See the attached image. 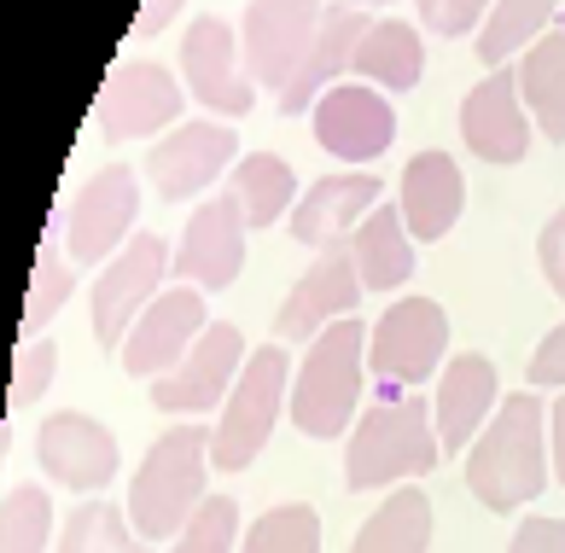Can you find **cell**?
<instances>
[{
  "mask_svg": "<svg viewBox=\"0 0 565 553\" xmlns=\"http://www.w3.org/2000/svg\"><path fill=\"white\" fill-rule=\"evenodd\" d=\"M548 472H554L548 408H542L531 391L501 396V408L490 414V425L467 449V489L478 496V507H490V513H519L525 501L542 496Z\"/></svg>",
  "mask_w": 565,
  "mask_h": 553,
  "instance_id": "6da1fadb",
  "label": "cell"
},
{
  "mask_svg": "<svg viewBox=\"0 0 565 553\" xmlns=\"http://www.w3.org/2000/svg\"><path fill=\"white\" fill-rule=\"evenodd\" d=\"M204 472H211V432L204 425H170L129 478V501H122L129 524L146 542H175L186 519L211 501Z\"/></svg>",
  "mask_w": 565,
  "mask_h": 553,
  "instance_id": "7a4b0ae2",
  "label": "cell"
},
{
  "mask_svg": "<svg viewBox=\"0 0 565 553\" xmlns=\"http://www.w3.org/2000/svg\"><path fill=\"white\" fill-rule=\"evenodd\" d=\"M362 373H367V327L362 321H332L309 344L298 379H291V425L303 437H339L350 432L362 408Z\"/></svg>",
  "mask_w": 565,
  "mask_h": 553,
  "instance_id": "3957f363",
  "label": "cell"
},
{
  "mask_svg": "<svg viewBox=\"0 0 565 553\" xmlns=\"http://www.w3.org/2000/svg\"><path fill=\"white\" fill-rule=\"evenodd\" d=\"M444 443L431 437V408L420 396H385L350 425L344 443V483L350 489H385L403 478H426Z\"/></svg>",
  "mask_w": 565,
  "mask_h": 553,
  "instance_id": "277c9868",
  "label": "cell"
},
{
  "mask_svg": "<svg viewBox=\"0 0 565 553\" xmlns=\"http://www.w3.org/2000/svg\"><path fill=\"white\" fill-rule=\"evenodd\" d=\"M449 361V315L431 297H396L367 327V373L380 379V402L426 385Z\"/></svg>",
  "mask_w": 565,
  "mask_h": 553,
  "instance_id": "5b68a950",
  "label": "cell"
},
{
  "mask_svg": "<svg viewBox=\"0 0 565 553\" xmlns=\"http://www.w3.org/2000/svg\"><path fill=\"white\" fill-rule=\"evenodd\" d=\"M286 379H291L286 344L250 350V361L239 368L234 391H227V402H222L216 432H211V466H222V472H245V466L263 455V443L275 437L280 402H286Z\"/></svg>",
  "mask_w": 565,
  "mask_h": 553,
  "instance_id": "8992f818",
  "label": "cell"
},
{
  "mask_svg": "<svg viewBox=\"0 0 565 553\" xmlns=\"http://www.w3.org/2000/svg\"><path fill=\"white\" fill-rule=\"evenodd\" d=\"M163 274H175V251L163 245L158 233H135V240L106 263V274L94 280V344L99 350L129 344L135 321L158 304Z\"/></svg>",
  "mask_w": 565,
  "mask_h": 553,
  "instance_id": "52a82bcc",
  "label": "cell"
},
{
  "mask_svg": "<svg viewBox=\"0 0 565 553\" xmlns=\"http://www.w3.org/2000/svg\"><path fill=\"white\" fill-rule=\"evenodd\" d=\"M327 0H250L245 7V71L257 88L286 94L291 76L303 71L309 47H316Z\"/></svg>",
  "mask_w": 565,
  "mask_h": 553,
  "instance_id": "ba28073f",
  "label": "cell"
},
{
  "mask_svg": "<svg viewBox=\"0 0 565 553\" xmlns=\"http://www.w3.org/2000/svg\"><path fill=\"white\" fill-rule=\"evenodd\" d=\"M135 210H140V181L129 163H106L94 181H82L65 210L71 263H111L135 240Z\"/></svg>",
  "mask_w": 565,
  "mask_h": 553,
  "instance_id": "9c48e42d",
  "label": "cell"
},
{
  "mask_svg": "<svg viewBox=\"0 0 565 553\" xmlns=\"http://www.w3.org/2000/svg\"><path fill=\"white\" fill-rule=\"evenodd\" d=\"M181 82L158 65V59H122L111 65L106 88L94 99V123L106 140H135V135H158L181 117Z\"/></svg>",
  "mask_w": 565,
  "mask_h": 553,
  "instance_id": "30bf717a",
  "label": "cell"
},
{
  "mask_svg": "<svg viewBox=\"0 0 565 553\" xmlns=\"http://www.w3.org/2000/svg\"><path fill=\"white\" fill-rule=\"evenodd\" d=\"M362 274H355V257L350 245H332V251H316V263L298 274V286L286 291V304L275 315V344H316V338L344 321V315L362 304Z\"/></svg>",
  "mask_w": 565,
  "mask_h": 553,
  "instance_id": "8fae6325",
  "label": "cell"
},
{
  "mask_svg": "<svg viewBox=\"0 0 565 553\" xmlns=\"http://www.w3.org/2000/svg\"><path fill=\"white\" fill-rule=\"evenodd\" d=\"M316 146L332 152L339 163H373L391 152L396 140V111L380 88H367V82H332V88L316 99Z\"/></svg>",
  "mask_w": 565,
  "mask_h": 553,
  "instance_id": "7c38bea8",
  "label": "cell"
},
{
  "mask_svg": "<svg viewBox=\"0 0 565 553\" xmlns=\"http://www.w3.org/2000/svg\"><path fill=\"white\" fill-rule=\"evenodd\" d=\"M35 460L58 489L99 496V489L117 478V437L94 414L58 408V414L41 419V432H35Z\"/></svg>",
  "mask_w": 565,
  "mask_h": 553,
  "instance_id": "4fadbf2b",
  "label": "cell"
},
{
  "mask_svg": "<svg viewBox=\"0 0 565 553\" xmlns=\"http://www.w3.org/2000/svg\"><path fill=\"white\" fill-rule=\"evenodd\" d=\"M245 204L234 193H216L193 210V222L181 227V245H175V274L181 286H199V291H227L245 268Z\"/></svg>",
  "mask_w": 565,
  "mask_h": 553,
  "instance_id": "5bb4252c",
  "label": "cell"
},
{
  "mask_svg": "<svg viewBox=\"0 0 565 553\" xmlns=\"http://www.w3.org/2000/svg\"><path fill=\"white\" fill-rule=\"evenodd\" d=\"M245 361L250 355H245L239 327L211 321L175 373L152 379V408H163V414H211L216 402H227V391H234V379H239Z\"/></svg>",
  "mask_w": 565,
  "mask_h": 553,
  "instance_id": "9a60e30c",
  "label": "cell"
},
{
  "mask_svg": "<svg viewBox=\"0 0 565 553\" xmlns=\"http://www.w3.org/2000/svg\"><path fill=\"white\" fill-rule=\"evenodd\" d=\"M234 163H239V135L227 123H175L146 152V176H152L158 199H199Z\"/></svg>",
  "mask_w": 565,
  "mask_h": 553,
  "instance_id": "2e32d148",
  "label": "cell"
},
{
  "mask_svg": "<svg viewBox=\"0 0 565 553\" xmlns=\"http://www.w3.org/2000/svg\"><path fill=\"white\" fill-rule=\"evenodd\" d=\"M204 291L199 286H163L158 304L135 321L129 344H122V373L129 379H163L175 373L186 350L204 338Z\"/></svg>",
  "mask_w": 565,
  "mask_h": 553,
  "instance_id": "e0dca14e",
  "label": "cell"
},
{
  "mask_svg": "<svg viewBox=\"0 0 565 553\" xmlns=\"http://www.w3.org/2000/svg\"><path fill=\"white\" fill-rule=\"evenodd\" d=\"M181 76L186 94H199V105H211L222 117H245L257 105V88H250V71H239V41L234 24L216 12H204L181 41Z\"/></svg>",
  "mask_w": 565,
  "mask_h": 553,
  "instance_id": "ac0fdd59",
  "label": "cell"
},
{
  "mask_svg": "<svg viewBox=\"0 0 565 553\" xmlns=\"http://www.w3.org/2000/svg\"><path fill=\"white\" fill-rule=\"evenodd\" d=\"M460 140L484 163H525L531 117H525V99H519V76L508 65L490 71L478 88H467V99H460Z\"/></svg>",
  "mask_w": 565,
  "mask_h": 553,
  "instance_id": "d6986e66",
  "label": "cell"
},
{
  "mask_svg": "<svg viewBox=\"0 0 565 553\" xmlns=\"http://www.w3.org/2000/svg\"><path fill=\"white\" fill-rule=\"evenodd\" d=\"M501 408V385H495V361L478 350H460L444 361L437 373V396H431V419H437V443L449 455L472 449L478 432L490 425V414Z\"/></svg>",
  "mask_w": 565,
  "mask_h": 553,
  "instance_id": "ffe728a7",
  "label": "cell"
},
{
  "mask_svg": "<svg viewBox=\"0 0 565 553\" xmlns=\"http://www.w3.org/2000/svg\"><path fill=\"white\" fill-rule=\"evenodd\" d=\"M373 18L362 0H332L321 12V30H316V47H309L303 71L291 76V88L280 94V111L298 117V111H316V99L332 88V82H344V71H355V47L367 41Z\"/></svg>",
  "mask_w": 565,
  "mask_h": 553,
  "instance_id": "44dd1931",
  "label": "cell"
},
{
  "mask_svg": "<svg viewBox=\"0 0 565 553\" xmlns=\"http://www.w3.org/2000/svg\"><path fill=\"white\" fill-rule=\"evenodd\" d=\"M380 193H385V187H380V176H367V169L309 181V193L291 204V240H298V245H316V251L350 245V233L362 227L367 210L385 204Z\"/></svg>",
  "mask_w": 565,
  "mask_h": 553,
  "instance_id": "7402d4cb",
  "label": "cell"
},
{
  "mask_svg": "<svg viewBox=\"0 0 565 553\" xmlns=\"http://www.w3.org/2000/svg\"><path fill=\"white\" fill-rule=\"evenodd\" d=\"M460 204H467V181H460V163L449 152H414L408 169H403V199H396V210H403V222L414 240L437 245L444 233L460 222Z\"/></svg>",
  "mask_w": 565,
  "mask_h": 553,
  "instance_id": "603a6c76",
  "label": "cell"
},
{
  "mask_svg": "<svg viewBox=\"0 0 565 553\" xmlns=\"http://www.w3.org/2000/svg\"><path fill=\"white\" fill-rule=\"evenodd\" d=\"M350 257L367 291H396L414 274V233L396 204H373L362 227L350 233Z\"/></svg>",
  "mask_w": 565,
  "mask_h": 553,
  "instance_id": "cb8c5ba5",
  "label": "cell"
},
{
  "mask_svg": "<svg viewBox=\"0 0 565 553\" xmlns=\"http://www.w3.org/2000/svg\"><path fill=\"white\" fill-rule=\"evenodd\" d=\"M426 71V41L420 30L408 24V18H373L367 41L355 47V76L367 82V88H385V94H403L414 88Z\"/></svg>",
  "mask_w": 565,
  "mask_h": 553,
  "instance_id": "d4e9b609",
  "label": "cell"
},
{
  "mask_svg": "<svg viewBox=\"0 0 565 553\" xmlns=\"http://www.w3.org/2000/svg\"><path fill=\"white\" fill-rule=\"evenodd\" d=\"M519 99L548 140L565 146V30H548L519 53Z\"/></svg>",
  "mask_w": 565,
  "mask_h": 553,
  "instance_id": "484cf974",
  "label": "cell"
},
{
  "mask_svg": "<svg viewBox=\"0 0 565 553\" xmlns=\"http://www.w3.org/2000/svg\"><path fill=\"white\" fill-rule=\"evenodd\" d=\"M426 547H431V501L414 483L396 489L350 542V553H426Z\"/></svg>",
  "mask_w": 565,
  "mask_h": 553,
  "instance_id": "4316f807",
  "label": "cell"
},
{
  "mask_svg": "<svg viewBox=\"0 0 565 553\" xmlns=\"http://www.w3.org/2000/svg\"><path fill=\"white\" fill-rule=\"evenodd\" d=\"M291 193H298V176L291 163L275 158V152H245L234 163V199L245 204V222L250 227H275L286 210H291Z\"/></svg>",
  "mask_w": 565,
  "mask_h": 553,
  "instance_id": "83f0119b",
  "label": "cell"
},
{
  "mask_svg": "<svg viewBox=\"0 0 565 553\" xmlns=\"http://www.w3.org/2000/svg\"><path fill=\"white\" fill-rule=\"evenodd\" d=\"M58 553H152V542L129 524V507L82 501L71 507L65 530H58Z\"/></svg>",
  "mask_w": 565,
  "mask_h": 553,
  "instance_id": "f1b7e54d",
  "label": "cell"
},
{
  "mask_svg": "<svg viewBox=\"0 0 565 553\" xmlns=\"http://www.w3.org/2000/svg\"><path fill=\"white\" fill-rule=\"evenodd\" d=\"M559 12V0H495L484 30H478V59L490 71H501L513 53H525V41L548 35V18Z\"/></svg>",
  "mask_w": 565,
  "mask_h": 553,
  "instance_id": "f546056e",
  "label": "cell"
},
{
  "mask_svg": "<svg viewBox=\"0 0 565 553\" xmlns=\"http://www.w3.org/2000/svg\"><path fill=\"white\" fill-rule=\"evenodd\" d=\"M239 553H321V519H316V507H303V501L268 507V513L245 530V547Z\"/></svg>",
  "mask_w": 565,
  "mask_h": 553,
  "instance_id": "4dcf8cb0",
  "label": "cell"
},
{
  "mask_svg": "<svg viewBox=\"0 0 565 553\" xmlns=\"http://www.w3.org/2000/svg\"><path fill=\"white\" fill-rule=\"evenodd\" d=\"M53 501L41 483H12L7 513H0V553H47Z\"/></svg>",
  "mask_w": 565,
  "mask_h": 553,
  "instance_id": "1f68e13d",
  "label": "cell"
},
{
  "mask_svg": "<svg viewBox=\"0 0 565 553\" xmlns=\"http://www.w3.org/2000/svg\"><path fill=\"white\" fill-rule=\"evenodd\" d=\"M71 291H76L71 263L53 257V240H41V257H35V274H30V297H24V332L35 338L41 327H47V315H58L71 304Z\"/></svg>",
  "mask_w": 565,
  "mask_h": 553,
  "instance_id": "d6a6232c",
  "label": "cell"
},
{
  "mask_svg": "<svg viewBox=\"0 0 565 553\" xmlns=\"http://www.w3.org/2000/svg\"><path fill=\"white\" fill-rule=\"evenodd\" d=\"M239 542V501L234 496H211L199 507L186 530L170 542V553H234Z\"/></svg>",
  "mask_w": 565,
  "mask_h": 553,
  "instance_id": "836d02e7",
  "label": "cell"
},
{
  "mask_svg": "<svg viewBox=\"0 0 565 553\" xmlns=\"http://www.w3.org/2000/svg\"><path fill=\"white\" fill-rule=\"evenodd\" d=\"M53 368H58V350L47 344V338H24V350L12 355V385H7L12 408H30V402H41V391L53 385Z\"/></svg>",
  "mask_w": 565,
  "mask_h": 553,
  "instance_id": "e575fe53",
  "label": "cell"
},
{
  "mask_svg": "<svg viewBox=\"0 0 565 553\" xmlns=\"http://www.w3.org/2000/svg\"><path fill=\"white\" fill-rule=\"evenodd\" d=\"M495 0H414V12H420V30L431 35H472L484 30Z\"/></svg>",
  "mask_w": 565,
  "mask_h": 553,
  "instance_id": "d590c367",
  "label": "cell"
},
{
  "mask_svg": "<svg viewBox=\"0 0 565 553\" xmlns=\"http://www.w3.org/2000/svg\"><path fill=\"white\" fill-rule=\"evenodd\" d=\"M508 553H565V519H548V513H531L525 524L513 530Z\"/></svg>",
  "mask_w": 565,
  "mask_h": 553,
  "instance_id": "8d00e7d4",
  "label": "cell"
},
{
  "mask_svg": "<svg viewBox=\"0 0 565 553\" xmlns=\"http://www.w3.org/2000/svg\"><path fill=\"white\" fill-rule=\"evenodd\" d=\"M531 385L565 391V321H559V327L536 344V355H531Z\"/></svg>",
  "mask_w": 565,
  "mask_h": 553,
  "instance_id": "74e56055",
  "label": "cell"
},
{
  "mask_svg": "<svg viewBox=\"0 0 565 553\" xmlns=\"http://www.w3.org/2000/svg\"><path fill=\"white\" fill-rule=\"evenodd\" d=\"M536 263H542V274H548V286L565 297V210H554L548 227H542V240H536Z\"/></svg>",
  "mask_w": 565,
  "mask_h": 553,
  "instance_id": "f35d334b",
  "label": "cell"
},
{
  "mask_svg": "<svg viewBox=\"0 0 565 553\" xmlns=\"http://www.w3.org/2000/svg\"><path fill=\"white\" fill-rule=\"evenodd\" d=\"M181 12V0H146L140 7V18H135V41H146V35H158L170 18Z\"/></svg>",
  "mask_w": 565,
  "mask_h": 553,
  "instance_id": "ab89813d",
  "label": "cell"
},
{
  "mask_svg": "<svg viewBox=\"0 0 565 553\" xmlns=\"http://www.w3.org/2000/svg\"><path fill=\"white\" fill-rule=\"evenodd\" d=\"M548 455H554V478L565 483V396L548 408Z\"/></svg>",
  "mask_w": 565,
  "mask_h": 553,
  "instance_id": "60d3db41",
  "label": "cell"
},
{
  "mask_svg": "<svg viewBox=\"0 0 565 553\" xmlns=\"http://www.w3.org/2000/svg\"><path fill=\"white\" fill-rule=\"evenodd\" d=\"M362 7H391V0H362Z\"/></svg>",
  "mask_w": 565,
  "mask_h": 553,
  "instance_id": "b9f144b4",
  "label": "cell"
}]
</instances>
